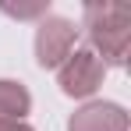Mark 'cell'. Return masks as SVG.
Instances as JSON below:
<instances>
[{"label": "cell", "mask_w": 131, "mask_h": 131, "mask_svg": "<svg viewBox=\"0 0 131 131\" xmlns=\"http://www.w3.org/2000/svg\"><path fill=\"white\" fill-rule=\"evenodd\" d=\"M85 36L103 64L124 67L131 46V4H85Z\"/></svg>", "instance_id": "obj_1"}, {"label": "cell", "mask_w": 131, "mask_h": 131, "mask_svg": "<svg viewBox=\"0 0 131 131\" xmlns=\"http://www.w3.org/2000/svg\"><path fill=\"white\" fill-rule=\"evenodd\" d=\"M103 74H106V64L92 50H71V57L57 71L60 89H64L67 96H78V99L82 96H92L96 89L103 85Z\"/></svg>", "instance_id": "obj_2"}, {"label": "cell", "mask_w": 131, "mask_h": 131, "mask_svg": "<svg viewBox=\"0 0 131 131\" xmlns=\"http://www.w3.org/2000/svg\"><path fill=\"white\" fill-rule=\"evenodd\" d=\"M78 28L67 18H43L36 28V60L39 67H60L74 50Z\"/></svg>", "instance_id": "obj_3"}, {"label": "cell", "mask_w": 131, "mask_h": 131, "mask_svg": "<svg viewBox=\"0 0 131 131\" xmlns=\"http://www.w3.org/2000/svg\"><path fill=\"white\" fill-rule=\"evenodd\" d=\"M67 131H128V113L117 103H89L74 110Z\"/></svg>", "instance_id": "obj_4"}, {"label": "cell", "mask_w": 131, "mask_h": 131, "mask_svg": "<svg viewBox=\"0 0 131 131\" xmlns=\"http://www.w3.org/2000/svg\"><path fill=\"white\" fill-rule=\"evenodd\" d=\"M32 106V96L21 82H7L0 78V124L4 121H21Z\"/></svg>", "instance_id": "obj_5"}, {"label": "cell", "mask_w": 131, "mask_h": 131, "mask_svg": "<svg viewBox=\"0 0 131 131\" xmlns=\"http://www.w3.org/2000/svg\"><path fill=\"white\" fill-rule=\"evenodd\" d=\"M4 14H11V18H36V14H46V4H28V7H7L4 4Z\"/></svg>", "instance_id": "obj_6"}, {"label": "cell", "mask_w": 131, "mask_h": 131, "mask_svg": "<svg viewBox=\"0 0 131 131\" xmlns=\"http://www.w3.org/2000/svg\"><path fill=\"white\" fill-rule=\"evenodd\" d=\"M0 131H32L28 124H21V121H4L0 124Z\"/></svg>", "instance_id": "obj_7"}]
</instances>
